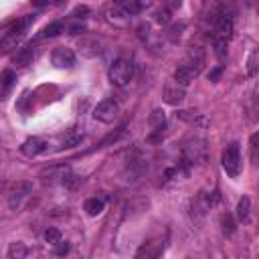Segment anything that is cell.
Wrapping results in <instances>:
<instances>
[{
    "label": "cell",
    "mask_w": 259,
    "mask_h": 259,
    "mask_svg": "<svg viewBox=\"0 0 259 259\" xmlns=\"http://www.w3.org/2000/svg\"><path fill=\"white\" fill-rule=\"evenodd\" d=\"M109 83L115 87H125L134 77V65L127 59H115L107 71Z\"/></svg>",
    "instance_id": "1"
},
{
    "label": "cell",
    "mask_w": 259,
    "mask_h": 259,
    "mask_svg": "<svg viewBox=\"0 0 259 259\" xmlns=\"http://www.w3.org/2000/svg\"><path fill=\"white\" fill-rule=\"evenodd\" d=\"M30 22H32V16H24V18H20V20L12 22V24H10V26L4 30L2 40H0V47H2V51H4V53L12 51V49L16 47L18 38L22 36V32L26 30V26H28Z\"/></svg>",
    "instance_id": "2"
},
{
    "label": "cell",
    "mask_w": 259,
    "mask_h": 259,
    "mask_svg": "<svg viewBox=\"0 0 259 259\" xmlns=\"http://www.w3.org/2000/svg\"><path fill=\"white\" fill-rule=\"evenodd\" d=\"M221 164H223V170H225L231 178H237V176L241 174V152H239V144H237V142H231V144L223 150Z\"/></svg>",
    "instance_id": "3"
},
{
    "label": "cell",
    "mask_w": 259,
    "mask_h": 259,
    "mask_svg": "<svg viewBox=\"0 0 259 259\" xmlns=\"http://www.w3.org/2000/svg\"><path fill=\"white\" fill-rule=\"evenodd\" d=\"M184 162L186 164H202L206 160V140L204 138H194L184 144L182 150Z\"/></svg>",
    "instance_id": "4"
},
{
    "label": "cell",
    "mask_w": 259,
    "mask_h": 259,
    "mask_svg": "<svg viewBox=\"0 0 259 259\" xmlns=\"http://www.w3.org/2000/svg\"><path fill=\"white\" fill-rule=\"evenodd\" d=\"M117 115H119V107L113 99H103L93 109V117L101 123H113L117 119Z\"/></svg>",
    "instance_id": "5"
},
{
    "label": "cell",
    "mask_w": 259,
    "mask_h": 259,
    "mask_svg": "<svg viewBox=\"0 0 259 259\" xmlns=\"http://www.w3.org/2000/svg\"><path fill=\"white\" fill-rule=\"evenodd\" d=\"M77 51H79V55L85 57V59H95V57L101 55L103 42H101V38H97V36L85 34V36H81V38L77 40Z\"/></svg>",
    "instance_id": "6"
},
{
    "label": "cell",
    "mask_w": 259,
    "mask_h": 259,
    "mask_svg": "<svg viewBox=\"0 0 259 259\" xmlns=\"http://www.w3.org/2000/svg\"><path fill=\"white\" fill-rule=\"evenodd\" d=\"M30 192H32V182H24V180L14 182V184L10 186V190H8V206H10L12 210L18 208L20 202H22Z\"/></svg>",
    "instance_id": "7"
},
{
    "label": "cell",
    "mask_w": 259,
    "mask_h": 259,
    "mask_svg": "<svg viewBox=\"0 0 259 259\" xmlns=\"http://www.w3.org/2000/svg\"><path fill=\"white\" fill-rule=\"evenodd\" d=\"M51 63L57 69H71L75 65V53L69 47H57L51 55Z\"/></svg>",
    "instance_id": "8"
},
{
    "label": "cell",
    "mask_w": 259,
    "mask_h": 259,
    "mask_svg": "<svg viewBox=\"0 0 259 259\" xmlns=\"http://www.w3.org/2000/svg\"><path fill=\"white\" fill-rule=\"evenodd\" d=\"M184 97H186V89H184L180 83L170 81V83L164 85V91H162L164 103H168V105H178V103L184 101Z\"/></svg>",
    "instance_id": "9"
},
{
    "label": "cell",
    "mask_w": 259,
    "mask_h": 259,
    "mask_svg": "<svg viewBox=\"0 0 259 259\" xmlns=\"http://www.w3.org/2000/svg\"><path fill=\"white\" fill-rule=\"evenodd\" d=\"M200 73V69L196 67V65H192V63H188V61H184L182 65H178L176 67V71H174V81L176 83H180L182 87H186V85H190L192 81H194V77Z\"/></svg>",
    "instance_id": "10"
},
{
    "label": "cell",
    "mask_w": 259,
    "mask_h": 259,
    "mask_svg": "<svg viewBox=\"0 0 259 259\" xmlns=\"http://www.w3.org/2000/svg\"><path fill=\"white\" fill-rule=\"evenodd\" d=\"M20 150H22V154H24V156L34 158V156H38V154L45 150V142H42L40 138L32 136V138H26V140H24V144L20 146Z\"/></svg>",
    "instance_id": "11"
},
{
    "label": "cell",
    "mask_w": 259,
    "mask_h": 259,
    "mask_svg": "<svg viewBox=\"0 0 259 259\" xmlns=\"http://www.w3.org/2000/svg\"><path fill=\"white\" fill-rule=\"evenodd\" d=\"M210 206H212V204H210V198H208L206 192H198V194L192 198V214H196V217H204Z\"/></svg>",
    "instance_id": "12"
},
{
    "label": "cell",
    "mask_w": 259,
    "mask_h": 259,
    "mask_svg": "<svg viewBox=\"0 0 259 259\" xmlns=\"http://www.w3.org/2000/svg\"><path fill=\"white\" fill-rule=\"evenodd\" d=\"M214 30H217L219 36L229 38L231 32H233V20H231L227 14H219V16L214 18Z\"/></svg>",
    "instance_id": "13"
},
{
    "label": "cell",
    "mask_w": 259,
    "mask_h": 259,
    "mask_svg": "<svg viewBox=\"0 0 259 259\" xmlns=\"http://www.w3.org/2000/svg\"><path fill=\"white\" fill-rule=\"evenodd\" d=\"M32 55H34L32 45H26V47H22V49L16 51V55L12 57V63L14 65H28L32 61Z\"/></svg>",
    "instance_id": "14"
},
{
    "label": "cell",
    "mask_w": 259,
    "mask_h": 259,
    "mask_svg": "<svg viewBox=\"0 0 259 259\" xmlns=\"http://www.w3.org/2000/svg\"><path fill=\"white\" fill-rule=\"evenodd\" d=\"M249 210H251V200H249V196H241L239 202H237V208H235L237 221L245 223V221L249 219Z\"/></svg>",
    "instance_id": "15"
},
{
    "label": "cell",
    "mask_w": 259,
    "mask_h": 259,
    "mask_svg": "<svg viewBox=\"0 0 259 259\" xmlns=\"http://www.w3.org/2000/svg\"><path fill=\"white\" fill-rule=\"evenodd\" d=\"M103 206H105L103 200L97 198V196L85 200V212H87L89 217H97V214H101V212H103Z\"/></svg>",
    "instance_id": "16"
},
{
    "label": "cell",
    "mask_w": 259,
    "mask_h": 259,
    "mask_svg": "<svg viewBox=\"0 0 259 259\" xmlns=\"http://www.w3.org/2000/svg\"><path fill=\"white\" fill-rule=\"evenodd\" d=\"M26 255H28V247L24 243H10V247L6 251L8 259H24Z\"/></svg>",
    "instance_id": "17"
},
{
    "label": "cell",
    "mask_w": 259,
    "mask_h": 259,
    "mask_svg": "<svg viewBox=\"0 0 259 259\" xmlns=\"http://www.w3.org/2000/svg\"><path fill=\"white\" fill-rule=\"evenodd\" d=\"M117 6H119L125 14H130V16H134V14H138V12L142 10L140 0H117Z\"/></svg>",
    "instance_id": "18"
},
{
    "label": "cell",
    "mask_w": 259,
    "mask_h": 259,
    "mask_svg": "<svg viewBox=\"0 0 259 259\" xmlns=\"http://www.w3.org/2000/svg\"><path fill=\"white\" fill-rule=\"evenodd\" d=\"M63 32V22H51V24H47L40 32H38V36L36 38H47V36H57V34H61Z\"/></svg>",
    "instance_id": "19"
},
{
    "label": "cell",
    "mask_w": 259,
    "mask_h": 259,
    "mask_svg": "<svg viewBox=\"0 0 259 259\" xmlns=\"http://www.w3.org/2000/svg\"><path fill=\"white\" fill-rule=\"evenodd\" d=\"M14 81H16V73L12 69H4L2 71V95H8V91L12 89Z\"/></svg>",
    "instance_id": "20"
},
{
    "label": "cell",
    "mask_w": 259,
    "mask_h": 259,
    "mask_svg": "<svg viewBox=\"0 0 259 259\" xmlns=\"http://www.w3.org/2000/svg\"><path fill=\"white\" fill-rule=\"evenodd\" d=\"M164 123H166V117H164V111L162 109H154L152 115H150V125L154 132H162L164 130Z\"/></svg>",
    "instance_id": "21"
},
{
    "label": "cell",
    "mask_w": 259,
    "mask_h": 259,
    "mask_svg": "<svg viewBox=\"0 0 259 259\" xmlns=\"http://www.w3.org/2000/svg\"><path fill=\"white\" fill-rule=\"evenodd\" d=\"M42 239H45V243H49V245H53V247L63 241V239H61V231L55 229V227H49V229L42 233Z\"/></svg>",
    "instance_id": "22"
},
{
    "label": "cell",
    "mask_w": 259,
    "mask_h": 259,
    "mask_svg": "<svg viewBox=\"0 0 259 259\" xmlns=\"http://www.w3.org/2000/svg\"><path fill=\"white\" fill-rule=\"evenodd\" d=\"M247 73H249L251 77L259 73V51L251 53V57H249V63H247Z\"/></svg>",
    "instance_id": "23"
},
{
    "label": "cell",
    "mask_w": 259,
    "mask_h": 259,
    "mask_svg": "<svg viewBox=\"0 0 259 259\" xmlns=\"http://www.w3.org/2000/svg\"><path fill=\"white\" fill-rule=\"evenodd\" d=\"M223 233H225L227 237H231V235L235 233V223H233V217H231V214H225V217H223Z\"/></svg>",
    "instance_id": "24"
},
{
    "label": "cell",
    "mask_w": 259,
    "mask_h": 259,
    "mask_svg": "<svg viewBox=\"0 0 259 259\" xmlns=\"http://www.w3.org/2000/svg\"><path fill=\"white\" fill-rule=\"evenodd\" d=\"M214 49H217V55H219L221 59H225V57H227V38L219 36V38L214 40Z\"/></svg>",
    "instance_id": "25"
},
{
    "label": "cell",
    "mask_w": 259,
    "mask_h": 259,
    "mask_svg": "<svg viewBox=\"0 0 259 259\" xmlns=\"http://www.w3.org/2000/svg\"><path fill=\"white\" fill-rule=\"evenodd\" d=\"M67 253H69V243H67V241H65V243L61 241V243H57V245H55V255L63 257V255H67Z\"/></svg>",
    "instance_id": "26"
},
{
    "label": "cell",
    "mask_w": 259,
    "mask_h": 259,
    "mask_svg": "<svg viewBox=\"0 0 259 259\" xmlns=\"http://www.w3.org/2000/svg\"><path fill=\"white\" fill-rule=\"evenodd\" d=\"M221 75H223V67H214V69H212V71L208 73V81H212V83H217Z\"/></svg>",
    "instance_id": "27"
},
{
    "label": "cell",
    "mask_w": 259,
    "mask_h": 259,
    "mask_svg": "<svg viewBox=\"0 0 259 259\" xmlns=\"http://www.w3.org/2000/svg\"><path fill=\"white\" fill-rule=\"evenodd\" d=\"M156 20H158L160 24H166V22H170V16H168V12H158V14H156Z\"/></svg>",
    "instance_id": "28"
},
{
    "label": "cell",
    "mask_w": 259,
    "mask_h": 259,
    "mask_svg": "<svg viewBox=\"0 0 259 259\" xmlns=\"http://www.w3.org/2000/svg\"><path fill=\"white\" fill-rule=\"evenodd\" d=\"M249 142H251V146H253V148H259V132H255V134H251V138H249Z\"/></svg>",
    "instance_id": "29"
},
{
    "label": "cell",
    "mask_w": 259,
    "mask_h": 259,
    "mask_svg": "<svg viewBox=\"0 0 259 259\" xmlns=\"http://www.w3.org/2000/svg\"><path fill=\"white\" fill-rule=\"evenodd\" d=\"M32 4L34 6H45V4H49V0H32Z\"/></svg>",
    "instance_id": "30"
}]
</instances>
